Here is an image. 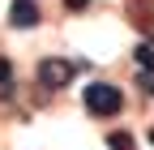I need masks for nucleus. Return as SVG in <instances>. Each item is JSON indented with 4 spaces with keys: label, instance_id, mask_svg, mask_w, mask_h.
I'll return each mask as SVG.
<instances>
[{
    "label": "nucleus",
    "instance_id": "1",
    "mask_svg": "<svg viewBox=\"0 0 154 150\" xmlns=\"http://www.w3.org/2000/svg\"><path fill=\"white\" fill-rule=\"evenodd\" d=\"M82 103L90 116H116V111L124 107V95H120V86H111V82H90L82 90Z\"/></svg>",
    "mask_w": 154,
    "mask_h": 150
},
{
    "label": "nucleus",
    "instance_id": "2",
    "mask_svg": "<svg viewBox=\"0 0 154 150\" xmlns=\"http://www.w3.org/2000/svg\"><path fill=\"white\" fill-rule=\"evenodd\" d=\"M73 77H77V60H64V56L38 60V86H43V90H64Z\"/></svg>",
    "mask_w": 154,
    "mask_h": 150
},
{
    "label": "nucleus",
    "instance_id": "3",
    "mask_svg": "<svg viewBox=\"0 0 154 150\" xmlns=\"http://www.w3.org/2000/svg\"><path fill=\"white\" fill-rule=\"evenodd\" d=\"M38 17H43V13H38L34 0H13V5H9V22H13L17 30H34Z\"/></svg>",
    "mask_w": 154,
    "mask_h": 150
},
{
    "label": "nucleus",
    "instance_id": "4",
    "mask_svg": "<svg viewBox=\"0 0 154 150\" xmlns=\"http://www.w3.org/2000/svg\"><path fill=\"white\" fill-rule=\"evenodd\" d=\"M133 60H137V69H141V73H154V43H137Z\"/></svg>",
    "mask_w": 154,
    "mask_h": 150
},
{
    "label": "nucleus",
    "instance_id": "5",
    "mask_svg": "<svg viewBox=\"0 0 154 150\" xmlns=\"http://www.w3.org/2000/svg\"><path fill=\"white\" fill-rule=\"evenodd\" d=\"M107 150H137V146H133V137L124 133V129H111L107 133Z\"/></svg>",
    "mask_w": 154,
    "mask_h": 150
},
{
    "label": "nucleus",
    "instance_id": "6",
    "mask_svg": "<svg viewBox=\"0 0 154 150\" xmlns=\"http://www.w3.org/2000/svg\"><path fill=\"white\" fill-rule=\"evenodd\" d=\"M9 95H13V64L0 60V99H9Z\"/></svg>",
    "mask_w": 154,
    "mask_h": 150
},
{
    "label": "nucleus",
    "instance_id": "7",
    "mask_svg": "<svg viewBox=\"0 0 154 150\" xmlns=\"http://www.w3.org/2000/svg\"><path fill=\"white\" fill-rule=\"evenodd\" d=\"M64 9L69 13H82V9H90V0H64Z\"/></svg>",
    "mask_w": 154,
    "mask_h": 150
},
{
    "label": "nucleus",
    "instance_id": "8",
    "mask_svg": "<svg viewBox=\"0 0 154 150\" xmlns=\"http://www.w3.org/2000/svg\"><path fill=\"white\" fill-rule=\"evenodd\" d=\"M141 90H146V95H154V82H150V77H146V82H141Z\"/></svg>",
    "mask_w": 154,
    "mask_h": 150
},
{
    "label": "nucleus",
    "instance_id": "9",
    "mask_svg": "<svg viewBox=\"0 0 154 150\" xmlns=\"http://www.w3.org/2000/svg\"><path fill=\"white\" fill-rule=\"evenodd\" d=\"M150 142H154V129H150Z\"/></svg>",
    "mask_w": 154,
    "mask_h": 150
}]
</instances>
